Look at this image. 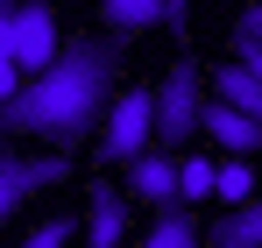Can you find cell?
I'll list each match as a JSON object with an SVG mask.
<instances>
[{
  "label": "cell",
  "instance_id": "1",
  "mask_svg": "<svg viewBox=\"0 0 262 248\" xmlns=\"http://www.w3.org/2000/svg\"><path fill=\"white\" fill-rule=\"evenodd\" d=\"M121 92V43L106 36H78L57 50V64L36 71L7 107H0V135H21V142H50V149H78L92 128L106 121Z\"/></svg>",
  "mask_w": 262,
  "mask_h": 248
},
{
  "label": "cell",
  "instance_id": "2",
  "mask_svg": "<svg viewBox=\"0 0 262 248\" xmlns=\"http://www.w3.org/2000/svg\"><path fill=\"white\" fill-rule=\"evenodd\" d=\"M206 85H199V71L191 64H177L170 78L156 85V149H191V135H206Z\"/></svg>",
  "mask_w": 262,
  "mask_h": 248
},
{
  "label": "cell",
  "instance_id": "3",
  "mask_svg": "<svg viewBox=\"0 0 262 248\" xmlns=\"http://www.w3.org/2000/svg\"><path fill=\"white\" fill-rule=\"evenodd\" d=\"M99 149L114 156V163H135V156H149L156 149V92H114V107H106V128H99Z\"/></svg>",
  "mask_w": 262,
  "mask_h": 248
},
{
  "label": "cell",
  "instance_id": "4",
  "mask_svg": "<svg viewBox=\"0 0 262 248\" xmlns=\"http://www.w3.org/2000/svg\"><path fill=\"white\" fill-rule=\"evenodd\" d=\"M64 177H71V156L64 149H43V156L14 149V156H0V227H7V213L21 206V199H36V192L64 184Z\"/></svg>",
  "mask_w": 262,
  "mask_h": 248
},
{
  "label": "cell",
  "instance_id": "5",
  "mask_svg": "<svg viewBox=\"0 0 262 248\" xmlns=\"http://www.w3.org/2000/svg\"><path fill=\"white\" fill-rule=\"evenodd\" d=\"M57 50H64V36H57V7H21L14 14V64L21 71H50L57 64Z\"/></svg>",
  "mask_w": 262,
  "mask_h": 248
},
{
  "label": "cell",
  "instance_id": "6",
  "mask_svg": "<svg viewBox=\"0 0 262 248\" xmlns=\"http://www.w3.org/2000/svg\"><path fill=\"white\" fill-rule=\"evenodd\" d=\"M135 199H142V206H177V156L170 149H149V156H135Z\"/></svg>",
  "mask_w": 262,
  "mask_h": 248
},
{
  "label": "cell",
  "instance_id": "7",
  "mask_svg": "<svg viewBox=\"0 0 262 248\" xmlns=\"http://www.w3.org/2000/svg\"><path fill=\"white\" fill-rule=\"evenodd\" d=\"M121 241H128V206L114 184H99L85 206V248H121Z\"/></svg>",
  "mask_w": 262,
  "mask_h": 248
},
{
  "label": "cell",
  "instance_id": "8",
  "mask_svg": "<svg viewBox=\"0 0 262 248\" xmlns=\"http://www.w3.org/2000/svg\"><path fill=\"white\" fill-rule=\"evenodd\" d=\"M206 135H213L220 149H234V156H255V149H262V128L248 121V114H234L227 99H213V107H206Z\"/></svg>",
  "mask_w": 262,
  "mask_h": 248
},
{
  "label": "cell",
  "instance_id": "9",
  "mask_svg": "<svg viewBox=\"0 0 262 248\" xmlns=\"http://www.w3.org/2000/svg\"><path fill=\"white\" fill-rule=\"evenodd\" d=\"M206 248H262V199L234 206V213L213 227V234H206Z\"/></svg>",
  "mask_w": 262,
  "mask_h": 248
},
{
  "label": "cell",
  "instance_id": "10",
  "mask_svg": "<svg viewBox=\"0 0 262 248\" xmlns=\"http://www.w3.org/2000/svg\"><path fill=\"white\" fill-rule=\"evenodd\" d=\"M99 14H106L114 36H142V29L163 22V0H99Z\"/></svg>",
  "mask_w": 262,
  "mask_h": 248
},
{
  "label": "cell",
  "instance_id": "11",
  "mask_svg": "<svg viewBox=\"0 0 262 248\" xmlns=\"http://www.w3.org/2000/svg\"><path fill=\"white\" fill-rule=\"evenodd\" d=\"M142 248H199V227H191V206H156V227Z\"/></svg>",
  "mask_w": 262,
  "mask_h": 248
},
{
  "label": "cell",
  "instance_id": "12",
  "mask_svg": "<svg viewBox=\"0 0 262 248\" xmlns=\"http://www.w3.org/2000/svg\"><path fill=\"white\" fill-rule=\"evenodd\" d=\"M213 192H220V163H206V156H184L177 163V206H199Z\"/></svg>",
  "mask_w": 262,
  "mask_h": 248
},
{
  "label": "cell",
  "instance_id": "13",
  "mask_svg": "<svg viewBox=\"0 0 262 248\" xmlns=\"http://www.w3.org/2000/svg\"><path fill=\"white\" fill-rule=\"evenodd\" d=\"M248 184H255L248 156H227V163H220V192H213V199H227V213H234V206H248Z\"/></svg>",
  "mask_w": 262,
  "mask_h": 248
},
{
  "label": "cell",
  "instance_id": "14",
  "mask_svg": "<svg viewBox=\"0 0 262 248\" xmlns=\"http://www.w3.org/2000/svg\"><path fill=\"white\" fill-rule=\"evenodd\" d=\"M71 234H78V213H50L43 227H29V234H21V248H64Z\"/></svg>",
  "mask_w": 262,
  "mask_h": 248
},
{
  "label": "cell",
  "instance_id": "15",
  "mask_svg": "<svg viewBox=\"0 0 262 248\" xmlns=\"http://www.w3.org/2000/svg\"><path fill=\"white\" fill-rule=\"evenodd\" d=\"M234 64H248V71L262 78V36H255V29H241V22H234Z\"/></svg>",
  "mask_w": 262,
  "mask_h": 248
},
{
  "label": "cell",
  "instance_id": "16",
  "mask_svg": "<svg viewBox=\"0 0 262 248\" xmlns=\"http://www.w3.org/2000/svg\"><path fill=\"white\" fill-rule=\"evenodd\" d=\"M14 92H21V64H14V57H0V107H7Z\"/></svg>",
  "mask_w": 262,
  "mask_h": 248
},
{
  "label": "cell",
  "instance_id": "17",
  "mask_svg": "<svg viewBox=\"0 0 262 248\" xmlns=\"http://www.w3.org/2000/svg\"><path fill=\"white\" fill-rule=\"evenodd\" d=\"M163 29H177V36L191 29V0H163Z\"/></svg>",
  "mask_w": 262,
  "mask_h": 248
},
{
  "label": "cell",
  "instance_id": "18",
  "mask_svg": "<svg viewBox=\"0 0 262 248\" xmlns=\"http://www.w3.org/2000/svg\"><path fill=\"white\" fill-rule=\"evenodd\" d=\"M0 57H14V14H0Z\"/></svg>",
  "mask_w": 262,
  "mask_h": 248
},
{
  "label": "cell",
  "instance_id": "19",
  "mask_svg": "<svg viewBox=\"0 0 262 248\" xmlns=\"http://www.w3.org/2000/svg\"><path fill=\"white\" fill-rule=\"evenodd\" d=\"M241 29H255V36H262V7H248V14H241Z\"/></svg>",
  "mask_w": 262,
  "mask_h": 248
},
{
  "label": "cell",
  "instance_id": "20",
  "mask_svg": "<svg viewBox=\"0 0 262 248\" xmlns=\"http://www.w3.org/2000/svg\"><path fill=\"white\" fill-rule=\"evenodd\" d=\"M0 14H7V7H0Z\"/></svg>",
  "mask_w": 262,
  "mask_h": 248
}]
</instances>
